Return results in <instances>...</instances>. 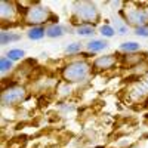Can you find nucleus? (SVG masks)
<instances>
[{
    "label": "nucleus",
    "mask_w": 148,
    "mask_h": 148,
    "mask_svg": "<svg viewBox=\"0 0 148 148\" xmlns=\"http://www.w3.org/2000/svg\"><path fill=\"white\" fill-rule=\"evenodd\" d=\"M99 31H101V34H102L104 37H108V39H110V37H113V36L116 34V30H114V27L108 25V24H105V25H102Z\"/></svg>",
    "instance_id": "16"
},
{
    "label": "nucleus",
    "mask_w": 148,
    "mask_h": 148,
    "mask_svg": "<svg viewBox=\"0 0 148 148\" xmlns=\"http://www.w3.org/2000/svg\"><path fill=\"white\" fill-rule=\"evenodd\" d=\"M19 39H21V37L18 34H12V33H6V31H3L2 34H0V43H2V45H6L9 42H16Z\"/></svg>",
    "instance_id": "13"
},
{
    "label": "nucleus",
    "mask_w": 148,
    "mask_h": 148,
    "mask_svg": "<svg viewBox=\"0 0 148 148\" xmlns=\"http://www.w3.org/2000/svg\"><path fill=\"white\" fill-rule=\"evenodd\" d=\"M92 70V65L84 59H76L71 62L65 64L61 70V76L67 83H79V82H84L89 77Z\"/></svg>",
    "instance_id": "1"
},
{
    "label": "nucleus",
    "mask_w": 148,
    "mask_h": 148,
    "mask_svg": "<svg viewBox=\"0 0 148 148\" xmlns=\"http://www.w3.org/2000/svg\"><path fill=\"white\" fill-rule=\"evenodd\" d=\"M96 148H104V147H96Z\"/></svg>",
    "instance_id": "21"
},
{
    "label": "nucleus",
    "mask_w": 148,
    "mask_h": 148,
    "mask_svg": "<svg viewBox=\"0 0 148 148\" xmlns=\"http://www.w3.org/2000/svg\"><path fill=\"white\" fill-rule=\"evenodd\" d=\"M135 34L139 37H148V27H139L135 28Z\"/></svg>",
    "instance_id": "19"
},
{
    "label": "nucleus",
    "mask_w": 148,
    "mask_h": 148,
    "mask_svg": "<svg viewBox=\"0 0 148 148\" xmlns=\"http://www.w3.org/2000/svg\"><path fill=\"white\" fill-rule=\"evenodd\" d=\"M76 33L82 37H88V36H92L95 34V28L93 25H90V24H80V25L77 27Z\"/></svg>",
    "instance_id": "11"
},
{
    "label": "nucleus",
    "mask_w": 148,
    "mask_h": 148,
    "mask_svg": "<svg viewBox=\"0 0 148 148\" xmlns=\"http://www.w3.org/2000/svg\"><path fill=\"white\" fill-rule=\"evenodd\" d=\"M12 67H14V64H12V61L9 58H5L3 56L2 59H0V71H2L3 74L8 73V71H10Z\"/></svg>",
    "instance_id": "14"
},
{
    "label": "nucleus",
    "mask_w": 148,
    "mask_h": 148,
    "mask_svg": "<svg viewBox=\"0 0 148 148\" xmlns=\"http://www.w3.org/2000/svg\"><path fill=\"white\" fill-rule=\"evenodd\" d=\"M52 12L47 8L42 6L40 3H33L30 8L25 9V14H24V19L27 24H31L33 27H40V24H45L51 19Z\"/></svg>",
    "instance_id": "3"
},
{
    "label": "nucleus",
    "mask_w": 148,
    "mask_h": 148,
    "mask_svg": "<svg viewBox=\"0 0 148 148\" xmlns=\"http://www.w3.org/2000/svg\"><path fill=\"white\" fill-rule=\"evenodd\" d=\"M117 64V58L114 55H104V56H98L92 67L98 71H107V70H111L114 65Z\"/></svg>",
    "instance_id": "6"
},
{
    "label": "nucleus",
    "mask_w": 148,
    "mask_h": 148,
    "mask_svg": "<svg viewBox=\"0 0 148 148\" xmlns=\"http://www.w3.org/2000/svg\"><path fill=\"white\" fill-rule=\"evenodd\" d=\"M120 51L126 52V53H135L141 51V45L138 42H125L120 45Z\"/></svg>",
    "instance_id": "9"
},
{
    "label": "nucleus",
    "mask_w": 148,
    "mask_h": 148,
    "mask_svg": "<svg viewBox=\"0 0 148 148\" xmlns=\"http://www.w3.org/2000/svg\"><path fill=\"white\" fill-rule=\"evenodd\" d=\"M46 36V30L43 27H33L30 31H28V37L31 40H40Z\"/></svg>",
    "instance_id": "12"
},
{
    "label": "nucleus",
    "mask_w": 148,
    "mask_h": 148,
    "mask_svg": "<svg viewBox=\"0 0 148 148\" xmlns=\"http://www.w3.org/2000/svg\"><path fill=\"white\" fill-rule=\"evenodd\" d=\"M27 90L24 86H9L2 92V104L3 105H15L25 99Z\"/></svg>",
    "instance_id": "5"
},
{
    "label": "nucleus",
    "mask_w": 148,
    "mask_h": 148,
    "mask_svg": "<svg viewBox=\"0 0 148 148\" xmlns=\"http://www.w3.org/2000/svg\"><path fill=\"white\" fill-rule=\"evenodd\" d=\"M116 33H119V34H126L127 33V25H126V24H123L121 22V19H119V21H116Z\"/></svg>",
    "instance_id": "18"
},
{
    "label": "nucleus",
    "mask_w": 148,
    "mask_h": 148,
    "mask_svg": "<svg viewBox=\"0 0 148 148\" xmlns=\"http://www.w3.org/2000/svg\"><path fill=\"white\" fill-rule=\"evenodd\" d=\"M65 52L67 53H82V45L80 43H71V45H68L67 46V49H65Z\"/></svg>",
    "instance_id": "17"
},
{
    "label": "nucleus",
    "mask_w": 148,
    "mask_h": 148,
    "mask_svg": "<svg viewBox=\"0 0 148 148\" xmlns=\"http://www.w3.org/2000/svg\"><path fill=\"white\" fill-rule=\"evenodd\" d=\"M46 36L51 37V39H55V37H61L64 36V28L58 25V24H52L46 28Z\"/></svg>",
    "instance_id": "10"
},
{
    "label": "nucleus",
    "mask_w": 148,
    "mask_h": 148,
    "mask_svg": "<svg viewBox=\"0 0 148 148\" xmlns=\"http://www.w3.org/2000/svg\"><path fill=\"white\" fill-rule=\"evenodd\" d=\"M73 12L74 16L84 24L99 21V10L93 2H74Z\"/></svg>",
    "instance_id": "2"
},
{
    "label": "nucleus",
    "mask_w": 148,
    "mask_h": 148,
    "mask_svg": "<svg viewBox=\"0 0 148 148\" xmlns=\"http://www.w3.org/2000/svg\"><path fill=\"white\" fill-rule=\"evenodd\" d=\"M141 83H142L144 89H145V90H147V93H148V76H145V77H144V80H142Z\"/></svg>",
    "instance_id": "20"
},
{
    "label": "nucleus",
    "mask_w": 148,
    "mask_h": 148,
    "mask_svg": "<svg viewBox=\"0 0 148 148\" xmlns=\"http://www.w3.org/2000/svg\"><path fill=\"white\" fill-rule=\"evenodd\" d=\"M86 47H88V51H89L90 53H96V52H101V51H104V49L107 47V42L95 39V40L89 42Z\"/></svg>",
    "instance_id": "8"
},
{
    "label": "nucleus",
    "mask_w": 148,
    "mask_h": 148,
    "mask_svg": "<svg viewBox=\"0 0 148 148\" xmlns=\"http://www.w3.org/2000/svg\"><path fill=\"white\" fill-rule=\"evenodd\" d=\"M120 15L125 16V19L133 25L135 28L148 27V10L138 8V6H127L126 9L120 10Z\"/></svg>",
    "instance_id": "4"
},
{
    "label": "nucleus",
    "mask_w": 148,
    "mask_h": 148,
    "mask_svg": "<svg viewBox=\"0 0 148 148\" xmlns=\"http://www.w3.org/2000/svg\"><path fill=\"white\" fill-rule=\"evenodd\" d=\"M22 56H24V51H21V49H10L6 55V58H9L10 61H18Z\"/></svg>",
    "instance_id": "15"
},
{
    "label": "nucleus",
    "mask_w": 148,
    "mask_h": 148,
    "mask_svg": "<svg viewBox=\"0 0 148 148\" xmlns=\"http://www.w3.org/2000/svg\"><path fill=\"white\" fill-rule=\"evenodd\" d=\"M0 8H2V9H0V19H2V22L14 19V16H15V14H16V3L2 0Z\"/></svg>",
    "instance_id": "7"
}]
</instances>
